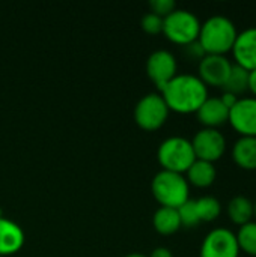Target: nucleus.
<instances>
[{
  "label": "nucleus",
  "mask_w": 256,
  "mask_h": 257,
  "mask_svg": "<svg viewBox=\"0 0 256 257\" xmlns=\"http://www.w3.org/2000/svg\"><path fill=\"white\" fill-rule=\"evenodd\" d=\"M187 173V182L189 185H195L198 188H208L214 184L217 178V170L213 163L195 160V163L189 167Z\"/></svg>",
  "instance_id": "dca6fc26"
},
{
  "label": "nucleus",
  "mask_w": 256,
  "mask_h": 257,
  "mask_svg": "<svg viewBox=\"0 0 256 257\" xmlns=\"http://www.w3.org/2000/svg\"><path fill=\"white\" fill-rule=\"evenodd\" d=\"M219 98H220V101L225 104V107H226L228 110H229V108H232V107L237 104V101L240 99L237 95H234V93H229V92H225V90H223V93H222Z\"/></svg>",
  "instance_id": "393cba45"
},
{
  "label": "nucleus",
  "mask_w": 256,
  "mask_h": 257,
  "mask_svg": "<svg viewBox=\"0 0 256 257\" xmlns=\"http://www.w3.org/2000/svg\"><path fill=\"white\" fill-rule=\"evenodd\" d=\"M24 244V232L23 229L0 215V256L17 253Z\"/></svg>",
  "instance_id": "4468645a"
},
{
  "label": "nucleus",
  "mask_w": 256,
  "mask_h": 257,
  "mask_svg": "<svg viewBox=\"0 0 256 257\" xmlns=\"http://www.w3.org/2000/svg\"><path fill=\"white\" fill-rule=\"evenodd\" d=\"M148 257H174L172 251L166 247H157L151 251V254Z\"/></svg>",
  "instance_id": "bb28decb"
},
{
  "label": "nucleus",
  "mask_w": 256,
  "mask_h": 257,
  "mask_svg": "<svg viewBox=\"0 0 256 257\" xmlns=\"http://www.w3.org/2000/svg\"><path fill=\"white\" fill-rule=\"evenodd\" d=\"M229 220L241 227L250 221H253V202L246 196H235L229 200L226 208Z\"/></svg>",
  "instance_id": "f3484780"
},
{
  "label": "nucleus",
  "mask_w": 256,
  "mask_h": 257,
  "mask_svg": "<svg viewBox=\"0 0 256 257\" xmlns=\"http://www.w3.org/2000/svg\"><path fill=\"white\" fill-rule=\"evenodd\" d=\"M178 215H180V220H181V226L195 227V226H198L201 223L198 211H196V203L192 199H189L186 203H183L178 208Z\"/></svg>",
  "instance_id": "4be33fe9"
},
{
  "label": "nucleus",
  "mask_w": 256,
  "mask_h": 257,
  "mask_svg": "<svg viewBox=\"0 0 256 257\" xmlns=\"http://www.w3.org/2000/svg\"><path fill=\"white\" fill-rule=\"evenodd\" d=\"M140 26L146 33L157 35V33L163 32V17H160L154 12H146L140 20Z\"/></svg>",
  "instance_id": "5701e85b"
},
{
  "label": "nucleus",
  "mask_w": 256,
  "mask_h": 257,
  "mask_svg": "<svg viewBox=\"0 0 256 257\" xmlns=\"http://www.w3.org/2000/svg\"><path fill=\"white\" fill-rule=\"evenodd\" d=\"M247 86H249V71L234 63L231 74L228 77V81L225 83L222 89L225 92L234 93L238 98H241V95L247 92Z\"/></svg>",
  "instance_id": "6ab92c4d"
},
{
  "label": "nucleus",
  "mask_w": 256,
  "mask_h": 257,
  "mask_svg": "<svg viewBox=\"0 0 256 257\" xmlns=\"http://www.w3.org/2000/svg\"><path fill=\"white\" fill-rule=\"evenodd\" d=\"M151 190L155 200L161 206L178 209L190 199V185L184 175L160 170L151 182Z\"/></svg>",
  "instance_id": "7ed1b4c3"
},
{
  "label": "nucleus",
  "mask_w": 256,
  "mask_h": 257,
  "mask_svg": "<svg viewBox=\"0 0 256 257\" xmlns=\"http://www.w3.org/2000/svg\"><path fill=\"white\" fill-rule=\"evenodd\" d=\"M201 20L187 9H175L163 18L164 36L178 45H189L199 38Z\"/></svg>",
  "instance_id": "39448f33"
},
{
  "label": "nucleus",
  "mask_w": 256,
  "mask_h": 257,
  "mask_svg": "<svg viewBox=\"0 0 256 257\" xmlns=\"http://www.w3.org/2000/svg\"><path fill=\"white\" fill-rule=\"evenodd\" d=\"M149 8H151V12L164 18L166 15H169L172 11L177 9V3L174 0H151Z\"/></svg>",
  "instance_id": "b1692460"
},
{
  "label": "nucleus",
  "mask_w": 256,
  "mask_h": 257,
  "mask_svg": "<svg viewBox=\"0 0 256 257\" xmlns=\"http://www.w3.org/2000/svg\"><path fill=\"white\" fill-rule=\"evenodd\" d=\"M169 111L170 110L161 93H146L137 101L134 107V120L140 128L146 131H154L164 125Z\"/></svg>",
  "instance_id": "423d86ee"
},
{
  "label": "nucleus",
  "mask_w": 256,
  "mask_h": 257,
  "mask_svg": "<svg viewBox=\"0 0 256 257\" xmlns=\"http://www.w3.org/2000/svg\"><path fill=\"white\" fill-rule=\"evenodd\" d=\"M232 62L226 56L219 54H205L199 60L198 77L208 87H223L228 81V77L232 69Z\"/></svg>",
  "instance_id": "9b49d317"
},
{
  "label": "nucleus",
  "mask_w": 256,
  "mask_h": 257,
  "mask_svg": "<svg viewBox=\"0 0 256 257\" xmlns=\"http://www.w3.org/2000/svg\"><path fill=\"white\" fill-rule=\"evenodd\" d=\"M190 142H192L196 160L208 161L213 164L225 155L226 146H228L225 134L216 128L199 130Z\"/></svg>",
  "instance_id": "0eeeda50"
},
{
  "label": "nucleus",
  "mask_w": 256,
  "mask_h": 257,
  "mask_svg": "<svg viewBox=\"0 0 256 257\" xmlns=\"http://www.w3.org/2000/svg\"><path fill=\"white\" fill-rule=\"evenodd\" d=\"M253 218H255L256 221V200L253 202Z\"/></svg>",
  "instance_id": "c85d7f7f"
},
{
  "label": "nucleus",
  "mask_w": 256,
  "mask_h": 257,
  "mask_svg": "<svg viewBox=\"0 0 256 257\" xmlns=\"http://www.w3.org/2000/svg\"><path fill=\"white\" fill-rule=\"evenodd\" d=\"M177 71V59L167 50H155L146 59V74L160 90L178 74Z\"/></svg>",
  "instance_id": "9d476101"
},
{
  "label": "nucleus",
  "mask_w": 256,
  "mask_h": 257,
  "mask_svg": "<svg viewBox=\"0 0 256 257\" xmlns=\"http://www.w3.org/2000/svg\"><path fill=\"white\" fill-rule=\"evenodd\" d=\"M228 116L229 110L225 107L219 96H208L196 111V117L199 123L204 125V128L219 130V126L228 123Z\"/></svg>",
  "instance_id": "ddd939ff"
},
{
  "label": "nucleus",
  "mask_w": 256,
  "mask_h": 257,
  "mask_svg": "<svg viewBox=\"0 0 256 257\" xmlns=\"http://www.w3.org/2000/svg\"><path fill=\"white\" fill-rule=\"evenodd\" d=\"M237 242L241 253H246L247 256L256 257V221H250L241 227H238L237 233Z\"/></svg>",
  "instance_id": "412c9836"
},
{
  "label": "nucleus",
  "mask_w": 256,
  "mask_h": 257,
  "mask_svg": "<svg viewBox=\"0 0 256 257\" xmlns=\"http://www.w3.org/2000/svg\"><path fill=\"white\" fill-rule=\"evenodd\" d=\"M231 53L235 65L247 71L256 69V27L238 32Z\"/></svg>",
  "instance_id": "f8f14e48"
},
{
  "label": "nucleus",
  "mask_w": 256,
  "mask_h": 257,
  "mask_svg": "<svg viewBox=\"0 0 256 257\" xmlns=\"http://www.w3.org/2000/svg\"><path fill=\"white\" fill-rule=\"evenodd\" d=\"M241 251L235 232L226 227H216L207 233L201 244V257H240Z\"/></svg>",
  "instance_id": "6e6552de"
},
{
  "label": "nucleus",
  "mask_w": 256,
  "mask_h": 257,
  "mask_svg": "<svg viewBox=\"0 0 256 257\" xmlns=\"http://www.w3.org/2000/svg\"><path fill=\"white\" fill-rule=\"evenodd\" d=\"M195 203L201 223H211L217 220L222 214V203L213 196H204L201 199H196Z\"/></svg>",
  "instance_id": "aec40b11"
},
{
  "label": "nucleus",
  "mask_w": 256,
  "mask_h": 257,
  "mask_svg": "<svg viewBox=\"0 0 256 257\" xmlns=\"http://www.w3.org/2000/svg\"><path fill=\"white\" fill-rule=\"evenodd\" d=\"M124 257H148V256H145V254H142V253H128L127 256H124Z\"/></svg>",
  "instance_id": "cd10ccee"
},
{
  "label": "nucleus",
  "mask_w": 256,
  "mask_h": 257,
  "mask_svg": "<svg viewBox=\"0 0 256 257\" xmlns=\"http://www.w3.org/2000/svg\"><path fill=\"white\" fill-rule=\"evenodd\" d=\"M152 224H154V229L160 235L167 236V235L177 233L181 229V220L178 215V209L160 206L152 215Z\"/></svg>",
  "instance_id": "a211bd4d"
},
{
  "label": "nucleus",
  "mask_w": 256,
  "mask_h": 257,
  "mask_svg": "<svg viewBox=\"0 0 256 257\" xmlns=\"http://www.w3.org/2000/svg\"><path fill=\"white\" fill-rule=\"evenodd\" d=\"M238 30L234 21L225 15H213L201 24L198 42L205 54L226 56L231 53Z\"/></svg>",
  "instance_id": "f03ea898"
},
{
  "label": "nucleus",
  "mask_w": 256,
  "mask_h": 257,
  "mask_svg": "<svg viewBox=\"0 0 256 257\" xmlns=\"http://www.w3.org/2000/svg\"><path fill=\"white\" fill-rule=\"evenodd\" d=\"M160 93L169 110L180 114L196 113L210 96L208 87L198 75L193 74H177L160 90Z\"/></svg>",
  "instance_id": "f257e3e1"
},
{
  "label": "nucleus",
  "mask_w": 256,
  "mask_h": 257,
  "mask_svg": "<svg viewBox=\"0 0 256 257\" xmlns=\"http://www.w3.org/2000/svg\"><path fill=\"white\" fill-rule=\"evenodd\" d=\"M228 123L240 137H256V98L241 96L229 108Z\"/></svg>",
  "instance_id": "1a4fd4ad"
},
{
  "label": "nucleus",
  "mask_w": 256,
  "mask_h": 257,
  "mask_svg": "<svg viewBox=\"0 0 256 257\" xmlns=\"http://www.w3.org/2000/svg\"><path fill=\"white\" fill-rule=\"evenodd\" d=\"M232 161L246 172H256V137H238L231 148Z\"/></svg>",
  "instance_id": "2eb2a0df"
},
{
  "label": "nucleus",
  "mask_w": 256,
  "mask_h": 257,
  "mask_svg": "<svg viewBox=\"0 0 256 257\" xmlns=\"http://www.w3.org/2000/svg\"><path fill=\"white\" fill-rule=\"evenodd\" d=\"M247 92H250V95L256 98V69L249 71V86H247Z\"/></svg>",
  "instance_id": "a878e982"
},
{
  "label": "nucleus",
  "mask_w": 256,
  "mask_h": 257,
  "mask_svg": "<svg viewBox=\"0 0 256 257\" xmlns=\"http://www.w3.org/2000/svg\"><path fill=\"white\" fill-rule=\"evenodd\" d=\"M0 257H2V256H0Z\"/></svg>",
  "instance_id": "c756f323"
},
{
  "label": "nucleus",
  "mask_w": 256,
  "mask_h": 257,
  "mask_svg": "<svg viewBox=\"0 0 256 257\" xmlns=\"http://www.w3.org/2000/svg\"><path fill=\"white\" fill-rule=\"evenodd\" d=\"M157 158L163 170L184 175L189 170V167L195 163L196 155L189 139L181 136H172L160 143Z\"/></svg>",
  "instance_id": "20e7f679"
}]
</instances>
